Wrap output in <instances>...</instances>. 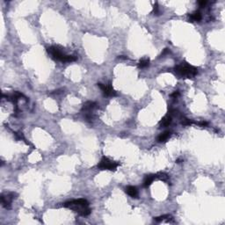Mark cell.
I'll use <instances>...</instances> for the list:
<instances>
[{
  "instance_id": "cell-1",
  "label": "cell",
  "mask_w": 225,
  "mask_h": 225,
  "mask_svg": "<svg viewBox=\"0 0 225 225\" xmlns=\"http://www.w3.org/2000/svg\"><path fill=\"white\" fill-rule=\"evenodd\" d=\"M64 208H71L75 212L83 216H86L91 214V208H89V202L85 199H78L67 201L63 204Z\"/></svg>"
},
{
  "instance_id": "cell-2",
  "label": "cell",
  "mask_w": 225,
  "mask_h": 225,
  "mask_svg": "<svg viewBox=\"0 0 225 225\" xmlns=\"http://www.w3.org/2000/svg\"><path fill=\"white\" fill-rule=\"evenodd\" d=\"M174 71L180 77H185V78H190L191 77H195V75L198 73V69L184 61L182 62L180 64L175 66Z\"/></svg>"
},
{
  "instance_id": "cell-3",
  "label": "cell",
  "mask_w": 225,
  "mask_h": 225,
  "mask_svg": "<svg viewBox=\"0 0 225 225\" xmlns=\"http://www.w3.org/2000/svg\"><path fill=\"white\" fill-rule=\"evenodd\" d=\"M48 52L51 55L52 58L55 61H60L62 62H75L77 60L76 56L65 55L58 47H55V46L49 47V48H48Z\"/></svg>"
},
{
  "instance_id": "cell-4",
  "label": "cell",
  "mask_w": 225,
  "mask_h": 225,
  "mask_svg": "<svg viewBox=\"0 0 225 225\" xmlns=\"http://www.w3.org/2000/svg\"><path fill=\"white\" fill-rule=\"evenodd\" d=\"M121 165L119 162H114L107 158L106 157H103L100 162L98 164V168L100 170H109V171H116L118 166Z\"/></svg>"
},
{
  "instance_id": "cell-5",
  "label": "cell",
  "mask_w": 225,
  "mask_h": 225,
  "mask_svg": "<svg viewBox=\"0 0 225 225\" xmlns=\"http://www.w3.org/2000/svg\"><path fill=\"white\" fill-rule=\"evenodd\" d=\"M96 106H97V103L93 102V101H87V102L84 103V106H83L81 111L84 112V116H85V118H86V120L88 122H91L93 119L92 111L96 107Z\"/></svg>"
},
{
  "instance_id": "cell-6",
  "label": "cell",
  "mask_w": 225,
  "mask_h": 225,
  "mask_svg": "<svg viewBox=\"0 0 225 225\" xmlns=\"http://www.w3.org/2000/svg\"><path fill=\"white\" fill-rule=\"evenodd\" d=\"M15 196H16L15 193H9L6 195H1V203L3 205V207L7 208V209H10L11 202H12L13 199L15 198Z\"/></svg>"
},
{
  "instance_id": "cell-7",
  "label": "cell",
  "mask_w": 225,
  "mask_h": 225,
  "mask_svg": "<svg viewBox=\"0 0 225 225\" xmlns=\"http://www.w3.org/2000/svg\"><path fill=\"white\" fill-rule=\"evenodd\" d=\"M97 85L102 90L105 96H115L117 94L115 90L112 88L111 83H108L107 84H103L101 83H98Z\"/></svg>"
},
{
  "instance_id": "cell-8",
  "label": "cell",
  "mask_w": 225,
  "mask_h": 225,
  "mask_svg": "<svg viewBox=\"0 0 225 225\" xmlns=\"http://www.w3.org/2000/svg\"><path fill=\"white\" fill-rule=\"evenodd\" d=\"M125 191H126V193L128 195H129L130 197H132V198H136L137 195H138V190H137V188L135 186H133V185L127 186L126 189H125Z\"/></svg>"
},
{
  "instance_id": "cell-9",
  "label": "cell",
  "mask_w": 225,
  "mask_h": 225,
  "mask_svg": "<svg viewBox=\"0 0 225 225\" xmlns=\"http://www.w3.org/2000/svg\"><path fill=\"white\" fill-rule=\"evenodd\" d=\"M171 122H172V116H170L169 114H167V115L164 116L162 118V120L159 122V126L161 128H166V127H168L171 124Z\"/></svg>"
},
{
  "instance_id": "cell-10",
  "label": "cell",
  "mask_w": 225,
  "mask_h": 225,
  "mask_svg": "<svg viewBox=\"0 0 225 225\" xmlns=\"http://www.w3.org/2000/svg\"><path fill=\"white\" fill-rule=\"evenodd\" d=\"M155 179H157L156 174L147 175V176L145 177L144 180H143V186H144V187H148V186H150L152 184V182H153L154 180H155Z\"/></svg>"
},
{
  "instance_id": "cell-11",
  "label": "cell",
  "mask_w": 225,
  "mask_h": 225,
  "mask_svg": "<svg viewBox=\"0 0 225 225\" xmlns=\"http://www.w3.org/2000/svg\"><path fill=\"white\" fill-rule=\"evenodd\" d=\"M170 136H171L170 131H164V133H162L157 137V142L158 143H164L170 138Z\"/></svg>"
},
{
  "instance_id": "cell-12",
  "label": "cell",
  "mask_w": 225,
  "mask_h": 225,
  "mask_svg": "<svg viewBox=\"0 0 225 225\" xmlns=\"http://www.w3.org/2000/svg\"><path fill=\"white\" fill-rule=\"evenodd\" d=\"M189 18H190V21H200L202 19V16L200 11H195L189 15Z\"/></svg>"
},
{
  "instance_id": "cell-13",
  "label": "cell",
  "mask_w": 225,
  "mask_h": 225,
  "mask_svg": "<svg viewBox=\"0 0 225 225\" xmlns=\"http://www.w3.org/2000/svg\"><path fill=\"white\" fill-rule=\"evenodd\" d=\"M149 65H150V59L149 58H143L138 63L139 68H142V69L148 67Z\"/></svg>"
},
{
  "instance_id": "cell-14",
  "label": "cell",
  "mask_w": 225,
  "mask_h": 225,
  "mask_svg": "<svg viewBox=\"0 0 225 225\" xmlns=\"http://www.w3.org/2000/svg\"><path fill=\"white\" fill-rule=\"evenodd\" d=\"M156 177L161 180H163L164 182H169V176L166 173H159L156 174Z\"/></svg>"
},
{
  "instance_id": "cell-15",
  "label": "cell",
  "mask_w": 225,
  "mask_h": 225,
  "mask_svg": "<svg viewBox=\"0 0 225 225\" xmlns=\"http://www.w3.org/2000/svg\"><path fill=\"white\" fill-rule=\"evenodd\" d=\"M172 220V216L170 215H161V216H158V217H155L154 218V220L156 221V222H162V221H164V220Z\"/></svg>"
},
{
  "instance_id": "cell-16",
  "label": "cell",
  "mask_w": 225,
  "mask_h": 225,
  "mask_svg": "<svg viewBox=\"0 0 225 225\" xmlns=\"http://www.w3.org/2000/svg\"><path fill=\"white\" fill-rule=\"evenodd\" d=\"M153 13L155 15H159L160 14V11H159V7L157 3H155L153 5Z\"/></svg>"
},
{
  "instance_id": "cell-17",
  "label": "cell",
  "mask_w": 225,
  "mask_h": 225,
  "mask_svg": "<svg viewBox=\"0 0 225 225\" xmlns=\"http://www.w3.org/2000/svg\"><path fill=\"white\" fill-rule=\"evenodd\" d=\"M179 96V91H175L173 94H171V97L174 98V99H177Z\"/></svg>"
},
{
  "instance_id": "cell-18",
  "label": "cell",
  "mask_w": 225,
  "mask_h": 225,
  "mask_svg": "<svg viewBox=\"0 0 225 225\" xmlns=\"http://www.w3.org/2000/svg\"><path fill=\"white\" fill-rule=\"evenodd\" d=\"M207 1H205V0H201V1H199L198 2V4H199V5H200V7H204L205 5H207Z\"/></svg>"
},
{
  "instance_id": "cell-19",
  "label": "cell",
  "mask_w": 225,
  "mask_h": 225,
  "mask_svg": "<svg viewBox=\"0 0 225 225\" xmlns=\"http://www.w3.org/2000/svg\"><path fill=\"white\" fill-rule=\"evenodd\" d=\"M170 53V50L168 49H164V51L161 53V56H164L165 55H167V54H169Z\"/></svg>"
}]
</instances>
